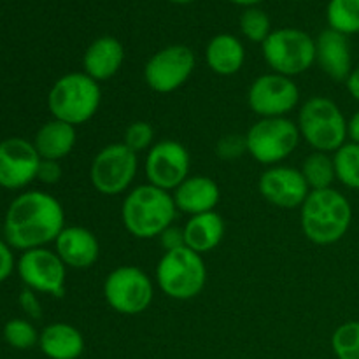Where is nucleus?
I'll return each mask as SVG.
<instances>
[{
  "instance_id": "nucleus-9",
  "label": "nucleus",
  "mask_w": 359,
  "mask_h": 359,
  "mask_svg": "<svg viewBox=\"0 0 359 359\" xmlns=\"http://www.w3.org/2000/svg\"><path fill=\"white\" fill-rule=\"evenodd\" d=\"M102 293L105 304L114 312L123 316H139L153 304L154 284L142 269L123 265L109 272Z\"/></svg>"
},
{
  "instance_id": "nucleus-39",
  "label": "nucleus",
  "mask_w": 359,
  "mask_h": 359,
  "mask_svg": "<svg viewBox=\"0 0 359 359\" xmlns=\"http://www.w3.org/2000/svg\"><path fill=\"white\" fill-rule=\"evenodd\" d=\"M228 2L235 4V6H242L244 9H248V7H258V4H262L263 0H228Z\"/></svg>"
},
{
  "instance_id": "nucleus-1",
  "label": "nucleus",
  "mask_w": 359,
  "mask_h": 359,
  "mask_svg": "<svg viewBox=\"0 0 359 359\" xmlns=\"http://www.w3.org/2000/svg\"><path fill=\"white\" fill-rule=\"evenodd\" d=\"M65 228V210L48 191H27L11 202L4 221L6 242L18 251L46 248Z\"/></svg>"
},
{
  "instance_id": "nucleus-25",
  "label": "nucleus",
  "mask_w": 359,
  "mask_h": 359,
  "mask_svg": "<svg viewBox=\"0 0 359 359\" xmlns=\"http://www.w3.org/2000/svg\"><path fill=\"white\" fill-rule=\"evenodd\" d=\"M302 175L307 181L311 191L314 189H328L333 188V182L337 181L335 163H333V154L328 153H314L309 154L300 167Z\"/></svg>"
},
{
  "instance_id": "nucleus-36",
  "label": "nucleus",
  "mask_w": 359,
  "mask_h": 359,
  "mask_svg": "<svg viewBox=\"0 0 359 359\" xmlns=\"http://www.w3.org/2000/svg\"><path fill=\"white\" fill-rule=\"evenodd\" d=\"M11 249L13 248L7 242L0 241V283L9 279L11 273L16 269V262H14V255Z\"/></svg>"
},
{
  "instance_id": "nucleus-38",
  "label": "nucleus",
  "mask_w": 359,
  "mask_h": 359,
  "mask_svg": "<svg viewBox=\"0 0 359 359\" xmlns=\"http://www.w3.org/2000/svg\"><path fill=\"white\" fill-rule=\"evenodd\" d=\"M346 88L347 91H349L351 97L356 102H359V67H354L353 72L349 74V77H347L346 81Z\"/></svg>"
},
{
  "instance_id": "nucleus-30",
  "label": "nucleus",
  "mask_w": 359,
  "mask_h": 359,
  "mask_svg": "<svg viewBox=\"0 0 359 359\" xmlns=\"http://www.w3.org/2000/svg\"><path fill=\"white\" fill-rule=\"evenodd\" d=\"M39 337L41 333L35 330L27 319H11L6 326H4V340L9 344L13 349L27 351L32 349L35 344H39Z\"/></svg>"
},
{
  "instance_id": "nucleus-20",
  "label": "nucleus",
  "mask_w": 359,
  "mask_h": 359,
  "mask_svg": "<svg viewBox=\"0 0 359 359\" xmlns=\"http://www.w3.org/2000/svg\"><path fill=\"white\" fill-rule=\"evenodd\" d=\"M179 212L188 216L216 210L221 200V189L209 175H189L179 188L172 191Z\"/></svg>"
},
{
  "instance_id": "nucleus-8",
  "label": "nucleus",
  "mask_w": 359,
  "mask_h": 359,
  "mask_svg": "<svg viewBox=\"0 0 359 359\" xmlns=\"http://www.w3.org/2000/svg\"><path fill=\"white\" fill-rule=\"evenodd\" d=\"M302 137L290 118H259L245 133L248 154L265 167H276L297 151Z\"/></svg>"
},
{
  "instance_id": "nucleus-18",
  "label": "nucleus",
  "mask_w": 359,
  "mask_h": 359,
  "mask_svg": "<svg viewBox=\"0 0 359 359\" xmlns=\"http://www.w3.org/2000/svg\"><path fill=\"white\" fill-rule=\"evenodd\" d=\"M316 63L335 83H346L353 72V51L349 37L326 28L316 39Z\"/></svg>"
},
{
  "instance_id": "nucleus-32",
  "label": "nucleus",
  "mask_w": 359,
  "mask_h": 359,
  "mask_svg": "<svg viewBox=\"0 0 359 359\" xmlns=\"http://www.w3.org/2000/svg\"><path fill=\"white\" fill-rule=\"evenodd\" d=\"M216 153L217 156L223 160H235L241 158L242 154L248 153V146H245V135H224L217 140L216 144Z\"/></svg>"
},
{
  "instance_id": "nucleus-29",
  "label": "nucleus",
  "mask_w": 359,
  "mask_h": 359,
  "mask_svg": "<svg viewBox=\"0 0 359 359\" xmlns=\"http://www.w3.org/2000/svg\"><path fill=\"white\" fill-rule=\"evenodd\" d=\"M332 349L337 359H359V321L344 323L333 332Z\"/></svg>"
},
{
  "instance_id": "nucleus-5",
  "label": "nucleus",
  "mask_w": 359,
  "mask_h": 359,
  "mask_svg": "<svg viewBox=\"0 0 359 359\" xmlns=\"http://www.w3.org/2000/svg\"><path fill=\"white\" fill-rule=\"evenodd\" d=\"M302 140L319 153H335L347 142V118L337 102L328 97H311L298 111Z\"/></svg>"
},
{
  "instance_id": "nucleus-12",
  "label": "nucleus",
  "mask_w": 359,
  "mask_h": 359,
  "mask_svg": "<svg viewBox=\"0 0 359 359\" xmlns=\"http://www.w3.org/2000/svg\"><path fill=\"white\" fill-rule=\"evenodd\" d=\"M300 102V88L293 77L262 74L248 90V105L259 118H287Z\"/></svg>"
},
{
  "instance_id": "nucleus-3",
  "label": "nucleus",
  "mask_w": 359,
  "mask_h": 359,
  "mask_svg": "<svg viewBox=\"0 0 359 359\" xmlns=\"http://www.w3.org/2000/svg\"><path fill=\"white\" fill-rule=\"evenodd\" d=\"M177 212L172 193L149 182L130 189L121 203L123 226L140 241L160 237L174 224Z\"/></svg>"
},
{
  "instance_id": "nucleus-10",
  "label": "nucleus",
  "mask_w": 359,
  "mask_h": 359,
  "mask_svg": "<svg viewBox=\"0 0 359 359\" xmlns=\"http://www.w3.org/2000/svg\"><path fill=\"white\" fill-rule=\"evenodd\" d=\"M139 172V154L123 142L107 144L93 156L90 182L100 195L116 196L128 193Z\"/></svg>"
},
{
  "instance_id": "nucleus-22",
  "label": "nucleus",
  "mask_w": 359,
  "mask_h": 359,
  "mask_svg": "<svg viewBox=\"0 0 359 359\" xmlns=\"http://www.w3.org/2000/svg\"><path fill=\"white\" fill-rule=\"evenodd\" d=\"M205 62L221 77L235 76L245 63V48L233 34H217L207 42Z\"/></svg>"
},
{
  "instance_id": "nucleus-40",
  "label": "nucleus",
  "mask_w": 359,
  "mask_h": 359,
  "mask_svg": "<svg viewBox=\"0 0 359 359\" xmlns=\"http://www.w3.org/2000/svg\"><path fill=\"white\" fill-rule=\"evenodd\" d=\"M167 2L177 4V6H186V4H191V2H195V0H167Z\"/></svg>"
},
{
  "instance_id": "nucleus-11",
  "label": "nucleus",
  "mask_w": 359,
  "mask_h": 359,
  "mask_svg": "<svg viewBox=\"0 0 359 359\" xmlns=\"http://www.w3.org/2000/svg\"><path fill=\"white\" fill-rule=\"evenodd\" d=\"M196 67L195 53L184 44H170L154 53L144 65V81L154 93L168 95L184 86Z\"/></svg>"
},
{
  "instance_id": "nucleus-16",
  "label": "nucleus",
  "mask_w": 359,
  "mask_h": 359,
  "mask_svg": "<svg viewBox=\"0 0 359 359\" xmlns=\"http://www.w3.org/2000/svg\"><path fill=\"white\" fill-rule=\"evenodd\" d=\"M42 158L34 142L21 137H9L0 142V186L21 189L37 179Z\"/></svg>"
},
{
  "instance_id": "nucleus-17",
  "label": "nucleus",
  "mask_w": 359,
  "mask_h": 359,
  "mask_svg": "<svg viewBox=\"0 0 359 359\" xmlns=\"http://www.w3.org/2000/svg\"><path fill=\"white\" fill-rule=\"evenodd\" d=\"M55 252L67 269L88 270L100 258V242L88 228L65 226L55 241Z\"/></svg>"
},
{
  "instance_id": "nucleus-6",
  "label": "nucleus",
  "mask_w": 359,
  "mask_h": 359,
  "mask_svg": "<svg viewBox=\"0 0 359 359\" xmlns=\"http://www.w3.org/2000/svg\"><path fill=\"white\" fill-rule=\"evenodd\" d=\"M156 284L161 293L172 300H193L207 284L203 256L188 248L165 251L156 265Z\"/></svg>"
},
{
  "instance_id": "nucleus-37",
  "label": "nucleus",
  "mask_w": 359,
  "mask_h": 359,
  "mask_svg": "<svg viewBox=\"0 0 359 359\" xmlns=\"http://www.w3.org/2000/svg\"><path fill=\"white\" fill-rule=\"evenodd\" d=\"M347 140L359 144V111L347 119Z\"/></svg>"
},
{
  "instance_id": "nucleus-2",
  "label": "nucleus",
  "mask_w": 359,
  "mask_h": 359,
  "mask_svg": "<svg viewBox=\"0 0 359 359\" xmlns=\"http://www.w3.org/2000/svg\"><path fill=\"white\" fill-rule=\"evenodd\" d=\"M353 224V205L335 188L314 189L300 207V226L305 238L316 245L342 241Z\"/></svg>"
},
{
  "instance_id": "nucleus-23",
  "label": "nucleus",
  "mask_w": 359,
  "mask_h": 359,
  "mask_svg": "<svg viewBox=\"0 0 359 359\" xmlns=\"http://www.w3.org/2000/svg\"><path fill=\"white\" fill-rule=\"evenodd\" d=\"M39 347L49 359H79L84 353V337L69 323H53L41 332Z\"/></svg>"
},
{
  "instance_id": "nucleus-34",
  "label": "nucleus",
  "mask_w": 359,
  "mask_h": 359,
  "mask_svg": "<svg viewBox=\"0 0 359 359\" xmlns=\"http://www.w3.org/2000/svg\"><path fill=\"white\" fill-rule=\"evenodd\" d=\"M63 170L60 167V161L53 160H42L41 167H39L37 179L44 184H56V182L62 181Z\"/></svg>"
},
{
  "instance_id": "nucleus-35",
  "label": "nucleus",
  "mask_w": 359,
  "mask_h": 359,
  "mask_svg": "<svg viewBox=\"0 0 359 359\" xmlns=\"http://www.w3.org/2000/svg\"><path fill=\"white\" fill-rule=\"evenodd\" d=\"M158 238H160V244L163 248V251H174V249L186 248L184 231H182V228L174 226V224L168 226Z\"/></svg>"
},
{
  "instance_id": "nucleus-33",
  "label": "nucleus",
  "mask_w": 359,
  "mask_h": 359,
  "mask_svg": "<svg viewBox=\"0 0 359 359\" xmlns=\"http://www.w3.org/2000/svg\"><path fill=\"white\" fill-rule=\"evenodd\" d=\"M20 307L21 311L27 314L30 319H41L42 318V307L41 300H39L37 293L32 290H23L20 294Z\"/></svg>"
},
{
  "instance_id": "nucleus-4",
  "label": "nucleus",
  "mask_w": 359,
  "mask_h": 359,
  "mask_svg": "<svg viewBox=\"0 0 359 359\" xmlns=\"http://www.w3.org/2000/svg\"><path fill=\"white\" fill-rule=\"evenodd\" d=\"M100 104V83L84 72H69L58 77L48 93V109L53 118L76 128L93 119Z\"/></svg>"
},
{
  "instance_id": "nucleus-15",
  "label": "nucleus",
  "mask_w": 359,
  "mask_h": 359,
  "mask_svg": "<svg viewBox=\"0 0 359 359\" xmlns=\"http://www.w3.org/2000/svg\"><path fill=\"white\" fill-rule=\"evenodd\" d=\"M258 191L265 202L279 209H300L311 193L300 168L276 165L265 168L258 181Z\"/></svg>"
},
{
  "instance_id": "nucleus-26",
  "label": "nucleus",
  "mask_w": 359,
  "mask_h": 359,
  "mask_svg": "<svg viewBox=\"0 0 359 359\" xmlns=\"http://www.w3.org/2000/svg\"><path fill=\"white\" fill-rule=\"evenodd\" d=\"M328 28L344 35L359 34V0H330L326 6Z\"/></svg>"
},
{
  "instance_id": "nucleus-13",
  "label": "nucleus",
  "mask_w": 359,
  "mask_h": 359,
  "mask_svg": "<svg viewBox=\"0 0 359 359\" xmlns=\"http://www.w3.org/2000/svg\"><path fill=\"white\" fill-rule=\"evenodd\" d=\"M20 279L28 290L62 298L67 287V266L55 251L37 248L25 251L16 263Z\"/></svg>"
},
{
  "instance_id": "nucleus-28",
  "label": "nucleus",
  "mask_w": 359,
  "mask_h": 359,
  "mask_svg": "<svg viewBox=\"0 0 359 359\" xmlns=\"http://www.w3.org/2000/svg\"><path fill=\"white\" fill-rule=\"evenodd\" d=\"M242 35L255 44H263L272 34V21L270 16L259 7H248L242 13L238 21Z\"/></svg>"
},
{
  "instance_id": "nucleus-19",
  "label": "nucleus",
  "mask_w": 359,
  "mask_h": 359,
  "mask_svg": "<svg viewBox=\"0 0 359 359\" xmlns=\"http://www.w3.org/2000/svg\"><path fill=\"white\" fill-rule=\"evenodd\" d=\"M125 63V46L112 35L97 37L83 55V72L97 83L112 79Z\"/></svg>"
},
{
  "instance_id": "nucleus-24",
  "label": "nucleus",
  "mask_w": 359,
  "mask_h": 359,
  "mask_svg": "<svg viewBox=\"0 0 359 359\" xmlns=\"http://www.w3.org/2000/svg\"><path fill=\"white\" fill-rule=\"evenodd\" d=\"M77 142L76 126L53 118L37 130L34 146L42 160L60 161L69 156Z\"/></svg>"
},
{
  "instance_id": "nucleus-7",
  "label": "nucleus",
  "mask_w": 359,
  "mask_h": 359,
  "mask_svg": "<svg viewBox=\"0 0 359 359\" xmlns=\"http://www.w3.org/2000/svg\"><path fill=\"white\" fill-rule=\"evenodd\" d=\"M262 51L272 72L297 77L316 63V39L300 28L283 27L272 30Z\"/></svg>"
},
{
  "instance_id": "nucleus-41",
  "label": "nucleus",
  "mask_w": 359,
  "mask_h": 359,
  "mask_svg": "<svg viewBox=\"0 0 359 359\" xmlns=\"http://www.w3.org/2000/svg\"><path fill=\"white\" fill-rule=\"evenodd\" d=\"M293 2H302V0H293Z\"/></svg>"
},
{
  "instance_id": "nucleus-14",
  "label": "nucleus",
  "mask_w": 359,
  "mask_h": 359,
  "mask_svg": "<svg viewBox=\"0 0 359 359\" xmlns=\"http://www.w3.org/2000/svg\"><path fill=\"white\" fill-rule=\"evenodd\" d=\"M189 151L174 139L154 142L144 160V174L147 182L170 193L189 177Z\"/></svg>"
},
{
  "instance_id": "nucleus-21",
  "label": "nucleus",
  "mask_w": 359,
  "mask_h": 359,
  "mask_svg": "<svg viewBox=\"0 0 359 359\" xmlns=\"http://www.w3.org/2000/svg\"><path fill=\"white\" fill-rule=\"evenodd\" d=\"M182 231H184L186 248L203 256L214 251L223 242L226 226L221 214L210 210V212L189 216Z\"/></svg>"
},
{
  "instance_id": "nucleus-31",
  "label": "nucleus",
  "mask_w": 359,
  "mask_h": 359,
  "mask_svg": "<svg viewBox=\"0 0 359 359\" xmlns=\"http://www.w3.org/2000/svg\"><path fill=\"white\" fill-rule=\"evenodd\" d=\"M154 128L151 123L142 121H132L126 126L125 133H123V144L133 151V153H147L151 147L154 146Z\"/></svg>"
},
{
  "instance_id": "nucleus-27",
  "label": "nucleus",
  "mask_w": 359,
  "mask_h": 359,
  "mask_svg": "<svg viewBox=\"0 0 359 359\" xmlns=\"http://www.w3.org/2000/svg\"><path fill=\"white\" fill-rule=\"evenodd\" d=\"M337 181L346 188L359 191V144L347 140L333 153Z\"/></svg>"
}]
</instances>
